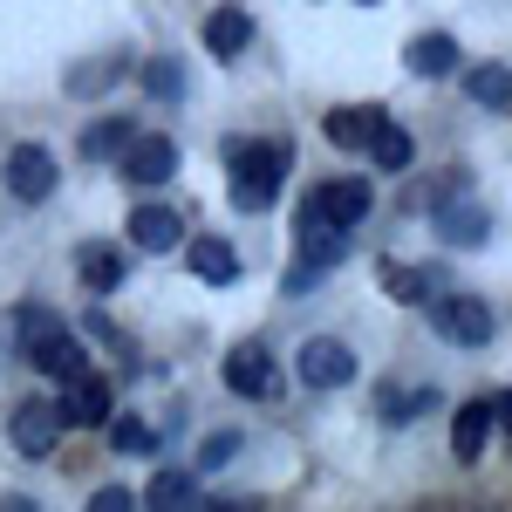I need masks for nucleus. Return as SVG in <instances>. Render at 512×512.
Here are the masks:
<instances>
[{
  "instance_id": "ddd939ff",
  "label": "nucleus",
  "mask_w": 512,
  "mask_h": 512,
  "mask_svg": "<svg viewBox=\"0 0 512 512\" xmlns=\"http://www.w3.org/2000/svg\"><path fill=\"white\" fill-rule=\"evenodd\" d=\"M130 239H137V253H171L185 239V219L171 205H137L130 212Z\"/></svg>"
},
{
  "instance_id": "cd10ccee",
  "label": "nucleus",
  "mask_w": 512,
  "mask_h": 512,
  "mask_svg": "<svg viewBox=\"0 0 512 512\" xmlns=\"http://www.w3.org/2000/svg\"><path fill=\"white\" fill-rule=\"evenodd\" d=\"M239 444H246L239 431H212L205 444H198V465H205V472H219V465H233V458H239Z\"/></svg>"
},
{
  "instance_id": "9d476101",
  "label": "nucleus",
  "mask_w": 512,
  "mask_h": 512,
  "mask_svg": "<svg viewBox=\"0 0 512 512\" xmlns=\"http://www.w3.org/2000/svg\"><path fill=\"white\" fill-rule=\"evenodd\" d=\"M383 123L390 117H383L376 103H349V110H328V117H321V137H328L335 151H369V137H376Z\"/></svg>"
},
{
  "instance_id": "5701e85b",
  "label": "nucleus",
  "mask_w": 512,
  "mask_h": 512,
  "mask_svg": "<svg viewBox=\"0 0 512 512\" xmlns=\"http://www.w3.org/2000/svg\"><path fill=\"white\" fill-rule=\"evenodd\" d=\"M144 499H151V506H198V478L192 472H158Z\"/></svg>"
},
{
  "instance_id": "c756f323",
  "label": "nucleus",
  "mask_w": 512,
  "mask_h": 512,
  "mask_svg": "<svg viewBox=\"0 0 512 512\" xmlns=\"http://www.w3.org/2000/svg\"><path fill=\"white\" fill-rule=\"evenodd\" d=\"M280 287H287V294H315V287H321V267H308V260H294Z\"/></svg>"
},
{
  "instance_id": "7c9ffc66",
  "label": "nucleus",
  "mask_w": 512,
  "mask_h": 512,
  "mask_svg": "<svg viewBox=\"0 0 512 512\" xmlns=\"http://www.w3.org/2000/svg\"><path fill=\"white\" fill-rule=\"evenodd\" d=\"M89 506H96V512H130V506H137V492H123V485H103Z\"/></svg>"
},
{
  "instance_id": "c85d7f7f",
  "label": "nucleus",
  "mask_w": 512,
  "mask_h": 512,
  "mask_svg": "<svg viewBox=\"0 0 512 512\" xmlns=\"http://www.w3.org/2000/svg\"><path fill=\"white\" fill-rule=\"evenodd\" d=\"M417 410H431V390H403V396L383 390V417H417Z\"/></svg>"
},
{
  "instance_id": "a878e982",
  "label": "nucleus",
  "mask_w": 512,
  "mask_h": 512,
  "mask_svg": "<svg viewBox=\"0 0 512 512\" xmlns=\"http://www.w3.org/2000/svg\"><path fill=\"white\" fill-rule=\"evenodd\" d=\"M110 444H117V451H130V458H144L158 437H151V424H144V417H110Z\"/></svg>"
},
{
  "instance_id": "b1692460",
  "label": "nucleus",
  "mask_w": 512,
  "mask_h": 512,
  "mask_svg": "<svg viewBox=\"0 0 512 512\" xmlns=\"http://www.w3.org/2000/svg\"><path fill=\"white\" fill-rule=\"evenodd\" d=\"M369 158L383 164V171H403V164H410V130H396V123H383V130L369 137Z\"/></svg>"
},
{
  "instance_id": "f03ea898",
  "label": "nucleus",
  "mask_w": 512,
  "mask_h": 512,
  "mask_svg": "<svg viewBox=\"0 0 512 512\" xmlns=\"http://www.w3.org/2000/svg\"><path fill=\"white\" fill-rule=\"evenodd\" d=\"M287 178V144H233V205L239 212H267Z\"/></svg>"
},
{
  "instance_id": "423d86ee",
  "label": "nucleus",
  "mask_w": 512,
  "mask_h": 512,
  "mask_svg": "<svg viewBox=\"0 0 512 512\" xmlns=\"http://www.w3.org/2000/svg\"><path fill=\"white\" fill-rule=\"evenodd\" d=\"M492 431H499V396L485 390V396H472V403L451 417V451H458V465H478L485 444H492Z\"/></svg>"
},
{
  "instance_id": "bb28decb",
  "label": "nucleus",
  "mask_w": 512,
  "mask_h": 512,
  "mask_svg": "<svg viewBox=\"0 0 512 512\" xmlns=\"http://www.w3.org/2000/svg\"><path fill=\"white\" fill-rule=\"evenodd\" d=\"M117 69H123V55H96V62H82L76 76H69V89H76V96H96V89H110Z\"/></svg>"
},
{
  "instance_id": "1a4fd4ad",
  "label": "nucleus",
  "mask_w": 512,
  "mask_h": 512,
  "mask_svg": "<svg viewBox=\"0 0 512 512\" xmlns=\"http://www.w3.org/2000/svg\"><path fill=\"white\" fill-rule=\"evenodd\" d=\"M62 417L69 424H110L117 410H110V383L103 376H89V369H76V376H62Z\"/></svg>"
},
{
  "instance_id": "f3484780",
  "label": "nucleus",
  "mask_w": 512,
  "mask_h": 512,
  "mask_svg": "<svg viewBox=\"0 0 512 512\" xmlns=\"http://www.w3.org/2000/svg\"><path fill=\"white\" fill-rule=\"evenodd\" d=\"M376 280H383V294H390L396 308H417V301H431V287H437L431 267H403V260H383V267H376Z\"/></svg>"
},
{
  "instance_id": "6e6552de",
  "label": "nucleus",
  "mask_w": 512,
  "mask_h": 512,
  "mask_svg": "<svg viewBox=\"0 0 512 512\" xmlns=\"http://www.w3.org/2000/svg\"><path fill=\"white\" fill-rule=\"evenodd\" d=\"M7 192L21 198V205H41V198L55 192V158L41 144H14L7 151Z\"/></svg>"
},
{
  "instance_id": "7ed1b4c3",
  "label": "nucleus",
  "mask_w": 512,
  "mask_h": 512,
  "mask_svg": "<svg viewBox=\"0 0 512 512\" xmlns=\"http://www.w3.org/2000/svg\"><path fill=\"white\" fill-rule=\"evenodd\" d=\"M431 328L451 349H485L492 342V308L478 294H444V301H431Z\"/></svg>"
},
{
  "instance_id": "393cba45",
  "label": "nucleus",
  "mask_w": 512,
  "mask_h": 512,
  "mask_svg": "<svg viewBox=\"0 0 512 512\" xmlns=\"http://www.w3.org/2000/svg\"><path fill=\"white\" fill-rule=\"evenodd\" d=\"M144 89H151V96H185V62H178V55L144 62Z\"/></svg>"
},
{
  "instance_id": "39448f33",
  "label": "nucleus",
  "mask_w": 512,
  "mask_h": 512,
  "mask_svg": "<svg viewBox=\"0 0 512 512\" xmlns=\"http://www.w3.org/2000/svg\"><path fill=\"white\" fill-rule=\"evenodd\" d=\"M294 246H301L308 267L335 274V267L349 260V226H335V219H321L315 205H301V219H294Z\"/></svg>"
},
{
  "instance_id": "4be33fe9",
  "label": "nucleus",
  "mask_w": 512,
  "mask_h": 512,
  "mask_svg": "<svg viewBox=\"0 0 512 512\" xmlns=\"http://www.w3.org/2000/svg\"><path fill=\"white\" fill-rule=\"evenodd\" d=\"M465 89H472V103H485V110H506V103H512V69L485 62V69L465 76Z\"/></svg>"
},
{
  "instance_id": "9b49d317",
  "label": "nucleus",
  "mask_w": 512,
  "mask_h": 512,
  "mask_svg": "<svg viewBox=\"0 0 512 512\" xmlns=\"http://www.w3.org/2000/svg\"><path fill=\"white\" fill-rule=\"evenodd\" d=\"M226 390L233 396H274V355H267V342H239L226 355Z\"/></svg>"
},
{
  "instance_id": "2eb2a0df",
  "label": "nucleus",
  "mask_w": 512,
  "mask_h": 512,
  "mask_svg": "<svg viewBox=\"0 0 512 512\" xmlns=\"http://www.w3.org/2000/svg\"><path fill=\"white\" fill-rule=\"evenodd\" d=\"M485 233H492L485 205H472V198H444V205H437V239H451V246H478Z\"/></svg>"
},
{
  "instance_id": "6ab92c4d",
  "label": "nucleus",
  "mask_w": 512,
  "mask_h": 512,
  "mask_svg": "<svg viewBox=\"0 0 512 512\" xmlns=\"http://www.w3.org/2000/svg\"><path fill=\"white\" fill-rule=\"evenodd\" d=\"M246 41H253V14L246 7H212L205 14V48L212 55H239Z\"/></svg>"
},
{
  "instance_id": "4468645a",
  "label": "nucleus",
  "mask_w": 512,
  "mask_h": 512,
  "mask_svg": "<svg viewBox=\"0 0 512 512\" xmlns=\"http://www.w3.org/2000/svg\"><path fill=\"white\" fill-rule=\"evenodd\" d=\"M308 205H315L321 219H335V226H362V219H369V185H362V178H335V185H321Z\"/></svg>"
},
{
  "instance_id": "f257e3e1",
  "label": "nucleus",
  "mask_w": 512,
  "mask_h": 512,
  "mask_svg": "<svg viewBox=\"0 0 512 512\" xmlns=\"http://www.w3.org/2000/svg\"><path fill=\"white\" fill-rule=\"evenodd\" d=\"M14 328H21V355L35 362L41 376L62 383V376H76V369H82V342L69 335V321H62V315H48V308H21Z\"/></svg>"
},
{
  "instance_id": "0eeeda50",
  "label": "nucleus",
  "mask_w": 512,
  "mask_h": 512,
  "mask_svg": "<svg viewBox=\"0 0 512 512\" xmlns=\"http://www.w3.org/2000/svg\"><path fill=\"white\" fill-rule=\"evenodd\" d=\"M349 376H355V349L349 342H335V335L301 342V383H308V390H342Z\"/></svg>"
},
{
  "instance_id": "f8f14e48",
  "label": "nucleus",
  "mask_w": 512,
  "mask_h": 512,
  "mask_svg": "<svg viewBox=\"0 0 512 512\" xmlns=\"http://www.w3.org/2000/svg\"><path fill=\"white\" fill-rule=\"evenodd\" d=\"M123 178H130V185H164V178H178V144H171V137H137V144L123 151Z\"/></svg>"
},
{
  "instance_id": "a211bd4d",
  "label": "nucleus",
  "mask_w": 512,
  "mask_h": 512,
  "mask_svg": "<svg viewBox=\"0 0 512 512\" xmlns=\"http://www.w3.org/2000/svg\"><path fill=\"white\" fill-rule=\"evenodd\" d=\"M458 62H465V55H458L451 35H417L410 48H403V69H410V76H451Z\"/></svg>"
},
{
  "instance_id": "aec40b11",
  "label": "nucleus",
  "mask_w": 512,
  "mask_h": 512,
  "mask_svg": "<svg viewBox=\"0 0 512 512\" xmlns=\"http://www.w3.org/2000/svg\"><path fill=\"white\" fill-rule=\"evenodd\" d=\"M185 260H192V274L212 280V287H233V280H239V253L226 246V239H192Z\"/></svg>"
},
{
  "instance_id": "dca6fc26",
  "label": "nucleus",
  "mask_w": 512,
  "mask_h": 512,
  "mask_svg": "<svg viewBox=\"0 0 512 512\" xmlns=\"http://www.w3.org/2000/svg\"><path fill=\"white\" fill-rule=\"evenodd\" d=\"M76 274H82L89 294H110V287L130 280V260H123L117 246H82V253H76Z\"/></svg>"
},
{
  "instance_id": "412c9836",
  "label": "nucleus",
  "mask_w": 512,
  "mask_h": 512,
  "mask_svg": "<svg viewBox=\"0 0 512 512\" xmlns=\"http://www.w3.org/2000/svg\"><path fill=\"white\" fill-rule=\"evenodd\" d=\"M137 144V130H130V117H103L82 130V158H117V151H130Z\"/></svg>"
},
{
  "instance_id": "20e7f679",
  "label": "nucleus",
  "mask_w": 512,
  "mask_h": 512,
  "mask_svg": "<svg viewBox=\"0 0 512 512\" xmlns=\"http://www.w3.org/2000/svg\"><path fill=\"white\" fill-rule=\"evenodd\" d=\"M62 424H69V417H62V403H55V396H21V403H14V417H7V437H14V451H21V458H48V451H55V437H62Z\"/></svg>"
}]
</instances>
